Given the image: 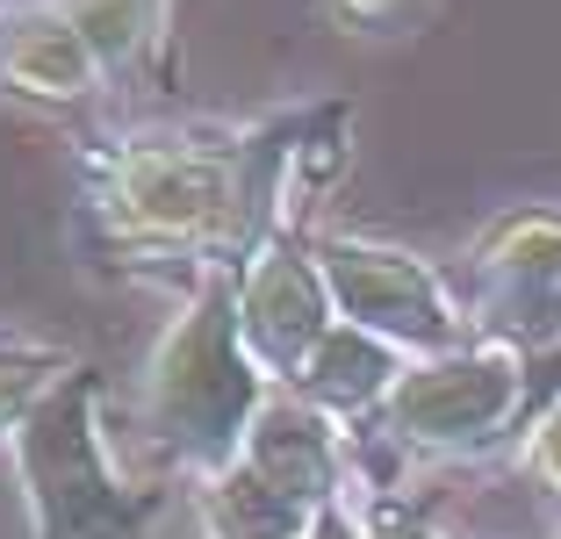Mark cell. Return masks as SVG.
<instances>
[{
    "label": "cell",
    "mask_w": 561,
    "mask_h": 539,
    "mask_svg": "<svg viewBox=\"0 0 561 539\" xmlns=\"http://www.w3.org/2000/svg\"><path fill=\"white\" fill-rule=\"evenodd\" d=\"M80 238L116 266H245V123H151L80 151Z\"/></svg>",
    "instance_id": "obj_1"
},
{
    "label": "cell",
    "mask_w": 561,
    "mask_h": 539,
    "mask_svg": "<svg viewBox=\"0 0 561 539\" xmlns=\"http://www.w3.org/2000/svg\"><path fill=\"white\" fill-rule=\"evenodd\" d=\"M274 395V375L238 331V266H195L181 310L165 317L137 367V425L151 454L195 490L245 454Z\"/></svg>",
    "instance_id": "obj_2"
},
{
    "label": "cell",
    "mask_w": 561,
    "mask_h": 539,
    "mask_svg": "<svg viewBox=\"0 0 561 539\" xmlns=\"http://www.w3.org/2000/svg\"><path fill=\"white\" fill-rule=\"evenodd\" d=\"M8 468L22 490L30 539H151L173 490H145L116 468L101 432V375L80 367L66 389L8 432Z\"/></svg>",
    "instance_id": "obj_3"
},
{
    "label": "cell",
    "mask_w": 561,
    "mask_h": 539,
    "mask_svg": "<svg viewBox=\"0 0 561 539\" xmlns=\"http://www.w3.org/2000/svg\"><path fill=\"white\" fill-rule=\"evenodd\" d=\"M346 490H360L353 432L280 389L252 425L245 454L195 482V518L202 539H310L331 504H346Z\"/></svg>",
    "instance_id": "obj_4"
},
{
    "label": "cell",
    "mask_w": 561,
    "mask_h": 539,
    "mask_svg": "<svg viewBox=\"0 0 561 539\" xmlns=\"http://www.w3.org/2000/svg\"><path fill=\"white\" fill-rule=\"evenodd\" d=\"M533 417V353L512 339H476L461 353L411 359L403 389L389 395L375 439L397 460H490Z\"/></svg>",
    "instance_id": "obj_5"
},
{
    "label": "cell",
    "mask_w": 561,
    "mask_h": 539,
    "mask_svg": "<svg viewBox=\"0 0 561 539\" xmlns=\"http://www.w3.org/2000/svg\"><path fill=\"white\" fill-rule=\"evenodd\" d=\"M310 245H317V266H324V280H331L339 317L375 331V339H389L397 353L439 359V353H461V345L482 339L476 310L446 288V274L425 252L367 238V230H324Z\"/></svg>",
    "instance_id": "obj_6"
},
{
    "label": "cell",
    "mask_w": 561,
    "mask_h": 539,
    "mask_svg": "<svg viewBox=\"0 0 561 539\" xmlns=\"http://www.w3.org/2000/svg\"><path fill=\"white\" fill-rule=\"evenodd\" d=\"M238 331H245L252 359H260L274 389L310 367V353L339 331V302H331V280L317 266V245L302 230L288 238H266L245 266H238Z\"/></svg>",
    "instance_id": "obj_7"
},
{
    "label": "cell",
    "mask_w": 561,
    "mask_h": 539,
    "mask_svg": "<svg viewBox=\"0 0 561 539\" xmlns=\"http://www.w3.org/2000/svg\"><path fill=\"white\" fill-rule=\"evenodd\" d=\"M468 274L482 288V339H561V209H504L496 223H482V238L468 245Z\"/></svg>",
    "instance_id": "obj_8"
},
{
    "label": "cell",
    "mask_w": 561,
    "mask_h": 539,
    "mask_svg": "<svg viewBox=\"0 0 561 539\" xmlns=\"http://www.w3.org/2000/svg\"><path fill=\"white\" fill-rule=\"evenodd\" d=\"M0 87L36 108H87L108 87V72L50 0H22L0 22Z\"/></svg>",
    "instance_id": "obj_9"
},
{
    "label": "cell",
    "mask_w": 561,
    "mask_h": 539,
    "mask_svg": "<svg viewBox=\"0 0 561 539\" xmlns=\"http://www.w3.org/2000/svg\"><path fill=\"white\" fill-rule=\"evenodd\" d=\"M403 375H411V353H397L389 339H375V331H360V324L339 317V331L310 353V367L288 381V395H302L310 410H324L331 425L353 432V439H375L381 410H389V395L403 389Z\"/></svg>",
    "instance_id": "obj_10"
},
{
    "label": "cell",
    "mask_w": 561,
    "mask_h": 539,
    "mask_svg": "<svg viewBox=\"0 0 561 539\" xmlns=\"http://www.w3.org/2000/svg\"><path fill=\"white\" fill-rule=\"evenodd\" d=\"M50 8L87 36V50L101 58L108 87L130 80L165 36V0H50Z\"/></svg>",
    "instance_id": "obj_11"
},
{
    "label": "cell",
    "mask_w": 561,
    "mask_h": 539,
    "mask_svg": "<svg viewBox=\"0 0 561 539\" xmlns=\"http://www.w3.org/2000/svg\"><path fill=\"white\" fill-rule=\"evenodd\" d=\"M80 367H87V359L66 353V345L30 339V331L0 324V439H8V432H15L36 403H50V395L66 389Z\"/></svg>",
    "instance_id": "obj_12"
},
{
    "label": "cell",
    "mask_w": 561,
    "mask_h": 539,
    "mask_svg": "<svg viewBox=\"0 0 561 539\" xmlns=\"http://www.w3.org/2000/svg\"><path fill=\"white\" fill-rule=\"evenodd\" d=\"M324 15L353 36H403L425 15V0H324Z\"/></svg>",
    "instance_id": "obj_13"
},
{
    "label": "cell",
    "mask_w": 561,
    "mask_h": 539,
    "mask_svg": "<svg viewBox=\"0 0 561 539\" xmlns=\"http://www.w3.org/2000/svg\"><path fill=\"white\" fill-rule=\"evenodd\" d=\"M518 468H526L547 496H561V395L526 425V439H518Z\"/></svg>",
    "instance_id": "obj_14"
},
{
    "label": "cell",
    "mask_w": 561,
    "mask_h": 539,
    "mask_svg": "<svg viewBox=\"0 0 561 539\" xmlns=\"http://www.w3.org/2000/svg\"><path fill=\"white\" fill-rule=\"evenodd\" d=\"M360 539H439V532H432V518H425V511H411L403 496L367 490L360 496Z\"/></svg>",
    "instance_id": "obj_15"
},
{
    "label": "cell",
    "mask_w": 561,
    "mask_h": 539,
    "mask_svg": "<svg viewBox=\"0 0 561 539\" xmlns=\"http://www.w3.org/2000/svg\"><path fill=\"white\" fill-rule=\"evenodd\" d=\"M0 22H8V8H0Z\"/></svg>",
    "instance_id": "obj_16"
}]
</instances>
